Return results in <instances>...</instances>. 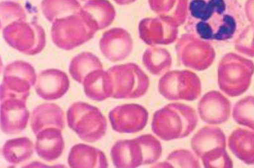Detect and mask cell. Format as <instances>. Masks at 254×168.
Returning a JSON list of instances; mask_svg holds the SVG:
<instances>
[{"label":"cell","mask_w":254,"mask_h":168,"mask_svg":"<svg viewBox=\"0 0 254 168\" xmlns=\"http://www.w3.org/2000/svg\"><path fill=\"white\" fill-rule=\"evenodd\" d=\"M142 141L143 145L141 150H140V145H137V149H136V140H123L117 142L111 151V155L114 165L118 168L135 167L139 166L140 163H142L140 160L141 154L144 156H147L150 162H152V160L147 154H149L153 160H156L157 156L150 153L151 152H154V153L160 152V149H155L160 147L156 146L151 149L152 147L157 145V141L151 145L153 140L151 144L150 143L151 141L147 140H147Z\"/></svg>","instance_id":"obj_4"},{"label":"cell","mask_w":254,"mask_h":168,"mask_svg":"<svg viewBox=\"0 0 254 168\" xmlns=\"http://www.w3.org/2000/svg\"><path fill=\"white\" fill-rule=\"evenodd\" d=\"M68 127L87 143L101 139L107 129V120L96 107L83 102L71 105L67 112Z\"/></svg>","instance_id":"obj_2"},{"label":"cell","mask_w":254,"mask_h":168,"mask_svg":"<svg viewBox=\"0 0 254 168\" xmlns=\"http://www.w3.org/2000/svg\"><path fill=\"white\" fill-rule=\"evenodd\" d=\"M62 131L57 128H47L36 135L35 149L41 159L52 162L60 158L65 147Z\"/></svg>","instance_id":"obj_11"},{"label":"cell","mask_w":254,"mask_h":168,"mask_svg":"<svg viewBox=\"0 0 254 168\" xmlns=\"http://www.w3.org/2000/svg\"><path fill=\"white\" fill-rule=\"evenodd\" d=\"M86 96L94 101H103L112 96V88L108 71L95 70L85 78L82 83Z\"/></svg>","instance_id":"obj_13"},{"label":"cell","mask_w":254,"mask_h":168,"mask_svg":"<svg viewBox=\"0 0 254 168\" xmlns=\"http://www.w3.org/2000/svg\"><path fill=\"white\" fill-rule=\"evenodd\" d=\"M38 76L34 68L24 61H15L5 67L0 89L1 101L9 98L27 101L30 89L36 85Z\"/></svg>","instance_id":"obj_3"},{"label":"cell","mask_w":254,"mask_h":168,"mask_svg":"<svg viewBox=\"0 0 254 168\" xmlns=\"http://www.w3.org/2000/svg\"><path fill=\"white\" fill-rule=\"evenodd\" d=\"M71 168H107L108 161L103 152L91 146L78 144L71 149L67 160Z\"/></svg>","instance_id":"obj_12"},{"label":"cell","mask_w":254,"mask_h":168,"mask_svg":"<svg viewBox=\"0 0 254 168\" xmlns=\"http://www.w3.org/2000/svg\"><path fill=\"white\" fill-rule=\"evenodd\" d=\"M69 87V78L66 73L60 70L48 69L38 76L35 91L42 99L54 101L64 96Z\"/></svg>","instance_id":"obj_7"},{"label":"cell","mask_w":254,"mask_h":168,"mask_svg":"<svg viewBox=\"0 0 254 168\" xmlns=\"http://www.w3.org/2000/svg\"><path fill=\"white\" fill-rule=\"evenodd\" d=\"M65 125L64 113L57 104L44 103L32 112L30 125L35 135L47 128L63 130Z\"/></svg>","instance_id":"obj_10"},{"label":"cell","mask_w":254,"mask_h":168,"mask_svg":"<svg viewBox=\"0 0 254 168\" xmlns=\"http://www.w3.org/2000/svg\"><path fill=\"white\" fill-rule=\"evenodd\" d=\"M24 100L9 98L1 101V128L8 135L22 132L26 127L30 118V112Z\"/></svg>","instance_id":"obj_6"},{"label":"cell","mask_w":254,"mask_h":168,"mask_svg":"<svg viewBox=\"0 0 254 168\" xmlns=\"http://www.w3.org/2000/svg\"><path fill=\"white\" fill-rule=\"evenodd\" d=\"M188 27L199 39L225 42L240 33L245 15L238 0H189Z\"/></svg>","instance_id":"obj_1"},{"label":"cell","mask_w":254,"mask_h":168,"mask_svg":"<svg viewBox=\"0 0 254 168\" xmlns=\"http://www.w3.org/2000/svg\"><path fill=\"white\" fill-rule=\"evenodd\" d=\"M146 113L135 105H124L116 107L109 113L111 125L116 132L123 133L136 132L145 123Z\"/></svg>","instance_id":"obj_8"},{"label":"cell","mask_w":254,"mask_h":168,"mask_svg":"<svg viewBox=\"0 0 254 168\" xmlns=\"http://www.w3.org/2000/svg\"><path fill=\"white\" fill-rule=\"evenodd\" d=\"M176 108V106L175 109H172V106H169L155 114L153 129L155 133L164 139L184 136V114H181L182 109L178 110Z\"/></svg>","instance_id":"obj_9"},{"label":"cell","mask_w":254,"mask_h":168,"mask_svg":"<svg viewBox=\"0 0 254 168\" xmlns=\"http://www.w3.org/2000/svg\"><path fill=\"white\" fill-rule=\"evenodd\" d=\"M102 69L103 65L96 56L89 53H84L72 60L69 73L74 80L82 84L90 73Z\"/></svg>","instance_id":"obj_15"},{"label":"cell","mask_w":254,"mask_h":168,"mask_svg":"<svg viewBox=\"0 0 254 168\" xmlns=\"http://www.w3.org/2000/svg\"><path fill=\"white\" fill-rule=\"evenodd\" d=\"M133 67L129 65H120L111 67L107 71L110 78L112 96L115 99H128L138 97L143 92L138 86L142 87L141 78L137 79L136 72Z\"/></svg>","instance_id":"obj_5"},{"label":"cell","mask_w":254,"mask_h":168,"mask_svg":"<svg viewBox=\"0 0 254 168\" xmlns=\"http://www.w3.org/2000/svg\"><path fill=\"white\" fill-rule=\"evenodd\" d=\"M33 153V141L26 137L8 140L2 149L4 160L13 165H18L28 160Z\"/></svg>","instance_id":"obj_14"}]
</instances>
